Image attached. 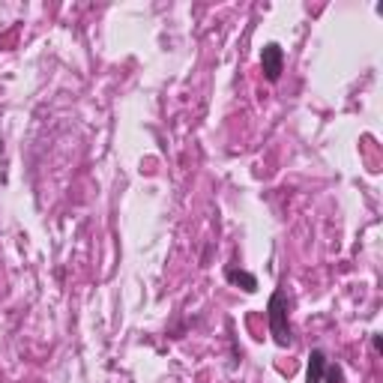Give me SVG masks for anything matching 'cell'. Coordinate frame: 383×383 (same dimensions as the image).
Segmentation results:
<instances>
[{
  "label": "cell",
  "mask_w": 383,
  "mask_h": 383,
  "mask_svg": "<svg viewBox=\"0 0 383 383\" xmlns=\"http://www.w3.org/2000/svg\"><path fill=\"white\" fill-rule=\"evenodd\" d=\"M267 320H269V336L279 347L290 345V324H288V294L285 290H276L267 302Z\"/></svg>",
  "instance_id": "6da1fadb"
},
{
  "label": "cell",
  "mask_w": 383,
  "mask_h": 383,
  "mask_svg": "<svg viewBox=\"0 0 383 383\" xmlns=\"http://www.w3.org/2000/svg\"><path fill=\"white\" fill-rule=\"evenodd\" d=\"M260 69H264V78L267 81H279L281 72H285V52H281V45L269 42L264 45V52H260Z\"/></svg>",
  "instance_id": "7a4b0ae2"
},
{
  "label": "cell",
  "mask_w": 383,
  "mask_h": 383,
  "mask_svg": "<svg viewBox=\"0 0 383 383\" xmlns=\"http://www.w3.org/2000/svg\"><path fill=\"white\" fill-rule=\"evenodd\" d=\"M327 375V354L324 350H311L308 368H306V383H320Z\"/></svg>",
  "instance_id": "3957f363"
},
{
  "label": "cell",
  "mask_w": 383,
  "mask_h": 383,
  "mask_svg": "<svg viewBox=\"0 0 383 383\" xmlns=\"http://www.w3.org/2000/svg\"><path fill=\"white\" fill-rule=\"evenodd\" d=\"M225 279L230 281V285L243 288V290H246V294H255V290H258V279H255V276H251V273H246V269L228 267V269H225Z\"/></svg>",
  "instance_id": "277c9868"
},
{
  "label": "cell",
  "mask_w": 383,
  "mask_h": 383,
  "mask_svg": "<svg viewBox=\"0 0 383 383\" xmlns=\"http://www.w3.org/2000/svg\"><path fill=\"white\" fill-rule=\"evenodd\" d=\"M320 383H345V371H341V366H329Z\"/></svg>",
  "instance_id": "5b68a950"
}]
</instances>
